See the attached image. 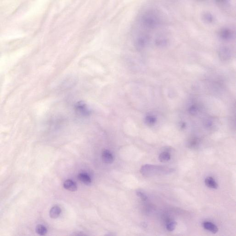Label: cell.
Here are the masks:
<instances>
[{
    "instance_id": "9c48e42d",
    "label": "cell",
    "mask_w": 236,
    "mask_h": 236,
    "mask_svg": "<svg viewBox=\"0 0 236 236\" xmlns=\"http://www.w3.org/2000/svg\"><path fill=\"white\" fill-rule=\"evenodd\" d=\"M170 154L167 152H162L159 155V160L161 162H166L170 159Z\"/></svg>"
},
{
    "instance_id": "ba28073f",
    "label": "cell",
    "mask_w": 236,
    "mask_h": 236,
    "mask_svg": "<svg viewBox=\"0 0 236 236\" xmlns=\"http://www.w3.org/2000/svg\"><path fill=\"white\" fill-rule=\"evenodd\" d=\"M78 178L80 181H82L85 184L89 185L92 182V180L86 174L81 173L78 175Z\"/></svg>"
},
{
    "instance_id": "52a82bcc",
    "label": "cell",
    "mask_w": 236,
    "mask_h": 236,
    "mask_svg": "<svg viewBox=\"0 0 236 236\" xmlns=\"http://www.w3.org/2000/svg\"><path fill=\"white\" fill-rule=\"evenodd\" d=\"M205 184L206 186L210 188L217 189L218 188V184L212 177H208L205 179Z\"/></svg>"
},
{
    "instance_id": "277c9868",
    "label": "cell",
    "mask_w": 236,
    "mask_h": 236,
    "mask_svg": "<svg viewBox=\"0 0 236 236\" xmlns=\"http://www.w3.org/2000/svg\"><path fill=\"white\" fill-rule=\"evenodd\" d=\"M64 187L65 189L71 192H75L77 190V186L76 183L72 180H67L64 182Z\"/></svg>"
},
{
    "instance_id": "7c38bea8",
    "label": "cell",
    "mask_w": 236,
    "mask_h": 236,
    "mask_svg": "<svg viewBox=\"0 0 236 236\" xmlns=\"http://www.w3.org/2000/svg\"><path fill=\"white\" fill-rule=\"evenodd\" d=\"M200 144V140L197 137H193L189 141L188 143V146L190 148H195L197 147Z\"/></svg>"
},
{
    "instance_id": "9a60e30c",
    "label": "cell",
    "mask_w": 236,
    "mask_h": 236,
    "mask_svg": "<svg viewBox=\"0 0 236 236\" xmlns=\"http://www.w3.org/2000/svg\"><path fill=\"white\" fill-rule=\"evenodd\" d=\"M137 196L139 198H141L144 201H145L148 200V197H147V196L144 193H143L142 192H141V191H137Z\"/></svg>"
},
{
    "instance_id": "3957f363",
    "label": "cell",
    "mask_w": 236,
    "mask_h": 236,
    "mask_svg": "<svg viewBox=\"0 0 236 236\" xmlns=\"http://www.w3.org/2000/svg\"><path fill=\"white\" fill-rule=\"evenodd\" d=\"M102 160L106 164H111L114 160L113 155L109 150L107 149L103 150L102 153Z\"/></svg>"
},
{
    "instance_id": "4fadbf2b",
    "label": "cell",
    "mask_w": 236,
    "mask_h": 236,
    "mask_svg": "<svg viewBox=\"0 0 236 236\" xmlns=\"http://www.w3.org/2000/svg\"><path fill=\"white\" fill-rule=\"evenodd\" d=\"M177 225V223L175 221H170L166 225V229L169 232H172L176 228V226Z\"/></svg>"
},
{
    "instance_id": "7a4b0ae2",
    "label": "cell",
    "mask_w": 236,
    "mask_h": 236,
    "mask_svg": "<svg viewBox=\"0 0 236 236\" xmlns=\"http://www.w3.org/2000/svg\"><path fill=\"white\" fill-rule=\"evenodd\" d=\"M75 109L78 113L84 116H89L91 113L86 104L83 102H78L75 106Z\"/></svg>"
},
{
    "instance_id": "8fae6325",
    "label": "cell",
    "mask_w": 236,
    "mask_h": 236,
    "mask_svg": "<svg viewBox=\"0 0 236 236\" xmlns=\"http://www.w3.org/2000/svg\"><path fill=\"white\" fill-rule=\"evenodd\" d=\"M145 121L148 126H153L156 122V118L154 116H148L146 117Z\"/></svg>"
},
{
    "instance_id": "8992f818",
    "label": "cell",
    "mask_w": 236,
    "mask_h": 236,
    "mask_svg": "<svg viewBox=\"0 0 236 236\" xmlns=\"http://www.w3.org/2000/svg\"><path fill=\"white\" fill-rule=\"evenodd\" d=\"M61 213V209L59 206H54L50 210V216L53 219L58 218Z\"/></svg>"
},
{
    "instance_id": "2e32d148",
    "label": "cell",
    "mask_w": 236,
    "mask_h": 236,
    "mask_svg": "<svg viewBox=\"0 0 236 236\" xmlns=\"http://www.w3.org/2000/svg\"><path fill=\"white\" fill-rule=\"evenodd\" d=\"M231 35V32L228 29H224L221 32V36L223 38H228Z\"/></svg>"
},
{
    "instance_id": "5bb4252c",
    "label": "cell",
    "mask_w": 236,
    "mask_h": 236,
    "mask_svg": "<svg viewBox=\"0 0 236 236\" xmlns=\"http://www.w3.org/2000/svg\"><path fill=\"white\" fill-rule=\"evenodd\" d=\"M198 111V108L196 105H193L189 109V112L191 114H195L197 113Z\"/></svg>"
},
{
    "instance_id": "6da1fadb",
    "label": "cell",
    "mask_w": 236,
    "mask_h": 236,
    "mask_svg": "<svg viewBox=\"0 0 236 236\" xmlns=\"http://www.w3.org/2000/svg\"><path fill=\"white\" fill-rule=\"evenodd\" d=\"M174 169L168 167L160 165H143L140 172L143 176L146 177L153 176L158 175H166L172 172Z\"/></svg>"
},
{
    "instance_id": "30bf717a",
    "label": "cell",
    "mask_w": 236,
    "mask_h": 236,
    "mask_svg": "<svg viewBox=\"0 0 236 236\" xmlns=\"http://www.w3.org/2000/svg\"><path fill=\"white\" fill-rule=\"evenodd\" d=\"M36 231L37 234L41 236L46 235L48 232V230L45 226L41 224L38 225L36 226Z\"/></svg>"
},
{
    "instance_id": "5b68a950",
    "label": "cell",
    "mask_w": 236,
    "mask_h": 236,
    "mask_svg": "<svg viewBox=\"0 0 236 236\" xmlns=\"http://www.w3.org/2000/svg\"><path fill=\"white\" fill-rule=\"evenodd\" d=\"M203 227L205 229L207 230L209 232L215 234L218 231L217 226L213 223L210 222H205L203 223Z\"/></svg>"
}]
</instances>
